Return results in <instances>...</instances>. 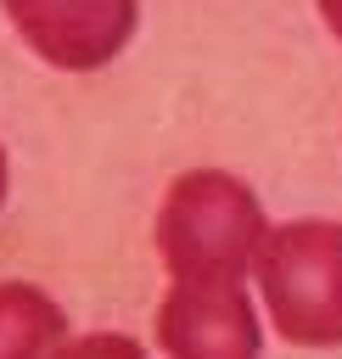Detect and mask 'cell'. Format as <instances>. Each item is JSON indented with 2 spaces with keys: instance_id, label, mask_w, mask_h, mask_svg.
Masks as SVG:
<instances>
[{
  "instance_id": "obj_1",
  "label": "cell",
  "mask_w": 342,
  "mask_h": 359,
  "mask_svg": "<svg viewBox=\"0 0 342 359\" xmlns=\"http://www.w3.org/2000/svg\"><path fill=\"white\" fill-rule=\"evenodd\" d=\"M269 224L258 196L219 168H191L168 185L157 213V252L174 275L157 309V342L168 353H258L264 325L247 297Z\"/></svg>"
},
{
  "instance_id": "obj_2",
  "label": "cell",
  "mask_w": 342,
  "mask_h": 359,
  "mask_svg": "<svg viewBox=\"0 0 342 359\" xmlns=\"http://www.w3.org/2000/svg\"><path fill=\"white\" fill-rule=\"evenodd\" d=\"M258 292L292 348H342V224H280L258 247Z\"/></svg>"
},
{
  "instance_id": "obj_3",
  "label": "cell",
  "mask_w": 342,
  "mask_h": 359,
  "mask_svg": "<svg viewBox=\"0 0 342 359\" xmlns=\"http://www.w3.org/2000/svg\"><path fill=\"white\" fill-rule=\"evenodd\" d=\"M17 22L22 45L45 56L62 73H95L107 67L140 17V0H0Z\"/></svg>"
},
{
  "instance_id": "obj_4",
  "label": "cell",
  "mask_w": 342,
  "mask_h": 359,
  "mask_svg": "<svg viewBox=\"0 0 342 359\" xmlns=\"http://www.w3.org/2000/svg\"><path fill=\"white\" fill-rule=\"evenodd\" d=\"M62 342H67L62 309L22 280H0V353H56Z\"/></svg>"
},
{
  "instance_id": "obj_5",
  "label": "cell",
  "mask_w": 342,
  "mask_h": 359,
  "mask_svg": "<svg viewBox=\"0 0 342 359\" xmlns=\"http://www.w3.org/2000/svg\"><path fill=\"white\" fill-rule=\"evenodd\" d=\"M320 17H325V28L342 39V0H320Z\"/></svg>"
},
{
  "instance_id": "obj_6",
  "label": "cell",
  "mask_w": 342,
  "mask_h": 359,
  "mask_svg": "<svg viewBox=\"0 0 342 359\" xmlns=\"http://www.w3.org/2000/svg\"><path fill=\"white\" fill-rule=\"evenodd\" d=\"M0 196H6V151H0Z\"/></svg>"
}]
</instances>
